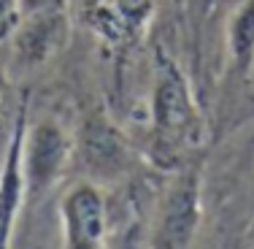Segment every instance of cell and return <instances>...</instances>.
<instances>
[{
    "mask_svg": "<svg viewBox=\"0 0 254 249\" xmlns=\"http://www.w3.org/2000/svg\"><path fill=\"white\" fill-rule=\"evenodd\" d=\"M63 249H103L106 247L108 209L98 184L78 179L60 200Z\"/></svg>",
    "mask_w": 254,
    "mask_h": 249,
    "instance_id": "cell-5",
    "label": "cell"
},
{
    "mask_svg": "<svg viewBox=\"0 0 254 249\" xmlns=\"http://www.w3.org/2000/svg\"><path fill=\"white\" fill-rule=\"evenodd\" d=\"M252 249H254V244H252Z\"/></svg>",
    "mask_w": 254,
    "mask_h": 249,
    "instance_id": "cell-12",
    "label": "cell"
},
{
    "mask_svg": "<svg viewBox=\"0 0 254 249\" xmlns=\"http://www.w3.org/2000/svg\"><path fill=\"white\" fill-rule=\"evenodd\" d=\"M203 144L205 119L190 79L162 46H154L149 92V160L160 171L173 173L200 160Z\"/></svg>",
    "mask_w": 254,
    "mask_h": 249,
    "instance_id": "cell-1",
    "label": "cell"
},
{
    "mask_svg": "<svg viewBox=\"0 0 254 249\" xmlns=\"http://www.w3.org/2000/svg\"><path fill=\"white\" fill-rule=\"evenodd\" d=\"M203 211V173L200 160L173 171L165 195L154 214L146 249H190Z\"/></svg>",
    "mask_w": 254,
    "mask_h": 249,
    "instance_id": "cell-3",
    "label": "cell"
},
{
    "mask_svg": "<svg viewBox=\"0 0 254 249\" xmlns=\"http://www.w3.org/2000/svg\"><path fill=\"white\" fill-rule=\"evenodd\" d=\"M143 247H146V241H143V228L138 222H132L130 228L119 236V244H117V249H143Z\"/></svg>",
    "mask_w": 254,
    "mask_h": 249,
    "instance_id": "cell-11",
    "label": "cell"
},
{
    "mask_svg": "<svg viewBox=\"0 0 254 249\" xmlns=\"http://www.w3.org/2000/svg\"><path fill=\"white\" fill-rule=\"evenodd\" d=\"M160 0H108V14L114 27L125 30V33H141L154 16Z\"/></svg>",
    "mask_w": 254,
    "mask_h": 249,
    "instance_id": "cell-8",
    "label": "cell"
},
{
    "mask_svg": "<svg viewBox=\"0 0 254 249\" xmlns=\"http://www.w3.org/2000/svg\"><path fill=\"white\" fill-rule=\"evenodd\" d=\"M19 22V0H0V41L11 38Z\"/></svg>",
    "mask_w": 254,
    "mask_h": 249,
    "instance_id": "cell-10",
    "label": "cell"
},
{
    "mask_svg": "<svg viewBox=\"0 0 254 249\" xmlns=\"http://www.w3.org/2000/svg\"><path fill=\"white\" fill-rule=\"evenodd\" d=\"M30 108L27 98L22 100V108L16 114V122L11 127L8 144L3 155L0 168V249H11L14 225L25 206V173H22V147H25V130H27Z\"/></svg>",
    "mask_w": 254,
    "mask_h": 249,
    "instance_id": "cell-6",
    "label": "cell"
},
{
    "mask_svg": "<svg viewBox=\"0 0 254 249\" xmlns=\"http://www.w3.org/2000/svg\"><path fill=\"white\" fill-rule=\"evenodd\" d=\"M230 52L238 74H246L254 63V0H244L230 22Z\"/></svg>",
    "mask_w": 254,
    "mask_h": 249,
    "instance_id": "cell-7",
    "label": "cell"
},
{
    "mask_svg": "<svg viewBox=\"0 0 254 249\" xmlns=\"http://www.w3.org/2000/svg\"><path fill=\"white\" fill-rule=\"evenodd\" d=\"M73 166V136H68L54 117L27 119L22 173H25V203H38Z\"/></svg>",
    "mask_w": 254,
    "mask_h": 249,
    "instance_id": "cell-4",
    "label": "cell"
},
{
    "mask_svg": "<svg viewBox=\"0 0 254 249\" xmlns=\"http://www.w3.org/2000/svg\"><path fill=\"white\" fill-rule=\"evenodd\" d=\"M73 166L92 184H114L135 168V152L106 114L89 111L73 136Z\"/></svg>",
    "mask_w": 254,
    "mask_h": 249,
    "instance_id": "cell-2",
    "label": "cell"
},
{
    "mask_svg": "<svg viewBox=\"0 0 254 249\" xmlns=\"http://www.w3.org/2000/svg\"><path fill=\"white\" fill-rule=\"evenodd\" d=\"M68 8L73 16L84 19L92 27H98L103 14H108V0H68Z\"/></svg>",
    "mask_w": 254,
    "mask_h": 249,
    "instance_id": "cell-9",
    "label": "cell"
}]
</instances>
